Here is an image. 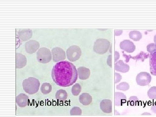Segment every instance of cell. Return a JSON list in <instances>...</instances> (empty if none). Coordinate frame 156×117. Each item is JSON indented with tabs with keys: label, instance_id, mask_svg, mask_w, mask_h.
Returning <instances> with one entry per match:
<instances>
[{
	"label": "cell",
	"instance_id": "cell-20",
	"mask_svg": "<svg viewBox=\"0 0 156 117\" xmlns=\"http://www.w3.org/2000/svg\"><path fill=\"white\" fill-rule=\"evenodd\" d=\"M56 99L60 101H65L67 99L68 94L66 91L60 89L57 91L55 95Z\"/></svg>",
	"mask_w": 156,
	"mask_h": 117
},
{
	"label": "cell",
	"instance_id": "cell-26",
	"mask_svg": "<svg viewBox=\"0 0 156 117\" xmlns=\"http://www.w3.org/2000/svg\"><path fill=\"white\" fill-rule=\"evenodd\" d=\"M82 113L81 109L78 107H74L71 109L70 114L71 115H80Z\"/></svg>",
	"mask_w": 156,
	"mask_h": 117
},
{
	"label": "cell",
	"instance_id": "cell-27",
	"mask_svg": "<svg viewBox=\"0 0 156 117\" xmlns=\"http://www.w3.org/2000/svg\"><path fill=\"white\" fill-rule=\"evenodd\" d=\"M147 51L150 53L155 52L156 51V46L155 43H151L148 44L147 46Z\"/></svg>",
	"mask_w": 156,
	"mask_h": 117
},
{
	"label": "cell",
	"instance_id": "cell-11",
	"mask_svg": "<svg viewBox=\"0 0 156 117\" xmlns=\"http://www.w3.org/2000/svg\"><path fill=\"white\" fill-rule=\"evenodd\" d=\"M18 35L20 40L22 41H26L32 37L33 31L30 29H23L18 31Z\"/></svg>",
	"mask_w": 156,
	"mask_h": 117
},
{
	"label": "cell",
	"instance_id": "cell-31",
	"mask_svg": "<svg viewBox=\"0 0 156 117\" xmlns=\"http://www.w3.org/2000/svg\"><path fill=\"white\" fill-rule=\"evenodd\" d=\"M123 33V31L122 30H115V36H118L121 35Z\"/></svg>",
	"mask_w": 156,
	"mask_h": 117
},
{
	"label": "cell",
	"instance_id": "cell-4",
	"mask_svg": "<svg viewBox=\"0 0 156 117\" xmlns=\"http://www.w3.org/2000/svg\"><path fill=\"white\" fill-rule=\"evenodd\" d=\"M37 58L39 62L44 64L48 63L52 60V52L47 48L42 47L37 52Z\"/></svg>",
	"mask_w": 156,
	"mask_h": 117
},
{
	"label": "cell",
	"instance_id": "cell-6",
	"mask_svg": "<svg viewBox=\"0 0 156 117\" xmlns=\"http://www.w3.org/2000/svg\"><path fill=\"white\" fill-rule=\"evenodd\" d=\"M151 79V76L149 73L145 72H142L137 75L136 81L139 85L144 86L149 84Z\"/></svg>",
	"mask_w": 156,
	"mask_h": 117
},
{
	"label": "cell",
	"instance_id": "cell-8",
	"mask_svg": "<svg viewBox=\"0 0 156 117\" xmlns=\"http://www.w3.org/2000/svg\"><path fill=\"white\" fill-rule=\"evenodd\" d=\"M40 47V43L36 40H32L26 42L25 49L26 52L29 54L35 53Z\"/></svg>",
	"mask_w": 156,
	"mask_h": 117
},
{
	"label": "cell",
	"instance_id": "cell-19",
	"mask_svg": "<svg viewBox=\"0 0 156 117\" xmlns=\"http://www.w3.org/2000/svg\"><path fill=\"white\" fill-rule=\"evenodd\" d=\"M92 99L91 95L87 93H83L79 97V102L83 105H88L91 103Z\"/></svg>",
	"mask_w": 156,
	"mask_h": 117
},
{
	"label": "cell",
	"instance_id": "cell-7",
	"mask_svg": "<svg viewBox=\"0 0 156 117\" xmlns=\"http://www.w3.org/2000/svg\"><path fill=\"white\" fill-rule=\"evenodd\" d=\"M52 58L54 62L63 61L66 58V54L64 50L59 47H55L52 50Z\"/></svg>",
	"mask_w": 156,
	"mask_h": 117
},
{
	"label": "cell",
	"instance_id": "cell-10",
	"mask_svg": "<svg viewBox=\"0 0 156 117\" xmlns=\"http://www.w3.org/2000/svg\"><path fill=\"white\" fill-rule=\"evenodd\" d=\"M100 108L105 113H111L112 112V103L109 99H104L101 102Z\"/></svg>",
	"mask_w": 156,
	"mask_h": 117
},
{
	"label": "cell",
	"instance_id": "cell-28",
	"mask_svg": "<svg viewBox=\"0 0 156 117\" xmlns=\"http://www.w3.org/2000/svg\"><path fill=\"white\" fill-rule=\"evenodd\" d=\"M115 83H118L121 81L122 79V76L119 73L115 72Z\"/></svg>",
	"mask_w": 156,
	"mask_h": 117
},
{
	"label": "cell",
	"instance_id": "cell-21",
	"mask_svg": "<svg viewBox=\"0 0 156 117\" xmlns=\"http://www.w3.org/2000/svg\"><path fill=\"white\" fill-rule=\"evenodd\" d=\"M130 38L135 41H138L141 39L142 35L138 31H131L129 34Z\"/></svg>",
	"mask_w": 156,
	"mask_h": 117
},
{
	"label": "cell",
	"instance_id": "cell-18",
	"mask_svg": "<svg viewBox=\"0 0 156 117\" xmlns=\"http://www.w3.org/2000/svg\"><path fill=\"white\" fill-rule=\"evenodd\" d=\"M127 101L126 95L123 93L116 92L115 93V104L120 106L125 103Z\"/></svg>",
	"mask_w": 156,
	"mask_h": 117
},
{
	"label": "cell",
	"instance_id": "cell-34",
	"mask_svg": "<svg viewBox=\"0 0 156 117\" xmlns=\"http://www.w3.org/2000/svg\"><path fill=\"white\" fill-rule=\"evenodd\" d=\"M142 115H151V114L150 113L146 112L142 114Z\"/></svg>",
	"mask_w": 156,
	"mask_h": 117
},
{
	"label": "cell",
	"instance_id": "cell-9",
	"mask_svg": "<svg viewBox=\"0 0 156 117\" xmlns=\"http://www.w3.org/2000/svg\"><path fill=\"white\" fill-rule=\"evenodd\" d=\"M121 49L128 53H132L136 49V46L134 43L131 40H125L121 42L120 44Z\"/></svg>",
	"mask_w": 156,
	"mask_h": 117
},
{
	"label": "cell",
	"instance_id": "cell-5",
	"mask_svg": "<svg viewBox=\"0 0 156 117\" xmlns=\"http://www.w3.org/2000/svg\"><path fill=\"white\" fill-rule=\"evenodd\" d=\"M66 56L70 62H75L81 57V50L79 46H70L66 50Z\"/></svg>",
	"mask_w": 156,
	"mask_h": 117
},
{
	"label": "cell",
	"instance_id": "cell-3",
	"mask_svg": "<svg viewBox=\"0 0 156 117\" xmlns=\"http://www.w3.org/2000/svg\"><path fill=\"white\" fill-rule=\"evenodd\" d=\"M109 40L105 39H98L95 41L93 46L95 52L99 54H104L107 52L110 46Z\"/></svg>",
	"mask_w": 156,
	"mask_h": 117
},
{
	"label": "cell",
	"instance_id": "cell-12",
	"mask_svg": "<svg viewBox=\"0 0 156 117\" xmlns=\"http://www.w3.org/2000/svg\"><path fill=\"white\" fill-rule=\"evenodd\" d=\"M29 97L24 93H21L16 97V103L20 107L23 108L27 106L29 103Z\"/></svg>",
	"mask_w": 156,
	"mask_h": 117
},
{
	"label": "cell",
	"instance_id": "cell-35",
	"mask_svg": "<svg viewBox=\"0 0 156 117\" xmlns=\"http://www.w3.org/2000/svg\"><path fill=\"white\" fill-rule=\"evenodd\" d=\"M154 42L155 43L156 42V34L154 37Z\"/></svg>",
	"mask_w": 156,
	"mask_h": 117
},
{
	"label": "cell",
	"instance_id": "cell-33",
	"mask_svg": "<svg viewBox=\"0 0 156 117\" xmlns=\"http://www.w3.org/2000/svg\"><path fill=\"white\" fill-rule=\"evenodd\" d=\"M120 57V54L117 51H115V62H117L118 60L119 59Z\"/></svg>",
	"mask_w": 156,
	"mask_h": 117
},
{
	"label": "cell",
	"instance_id": "cell-14",
	"mask_svg": "<svg viewBox=\"0 0 156 117\" xmlns=\"http://www.w3.org/2000/svg\"><path fill=\"white\" fill-rule=\"evenodd\" d=\"M27 60L26 56L20 53H16V68L22 69L26 66Z\"/></svg>",
	"mask_w": 156,
	"mask_h": 117
},
{
	"label": "cell",
	"instance_id": "cell-25",
	"mask_svg": "<svg viewBox=\"0 0 156 117\" xmlns=\"http://www.w3.org/2000/svg\"><path fill=\"white\" fill-rule=\"evenodd\" d=\"M129 88V85L126 82H121L116 86L117 89L123 91L128 90Z\"/></svg>",
	"mask_w": 156,
	"mask_h": 117
},
{
	"label": "cell",
	"instance_id": "cell-1",
	"mask_svg": "<svg viewBox=\"0 0 156 117\" xmlns=\"http://www.w3.org/2000/svg\"><path fill=\"white\" fill-rule=\"evenodd\" d=\"M78 72L75 65L68 61L56 63L52 70L53 81L59 86L67 87L72 85L78 79Z\"/></svg>",
	"mask_w": 156,
	"mask_h": 117
},
{
	"label": "cell",
	"instance_id": "cell-13",
	"mask_svg": "<svg viewBox=\"0 0 156 117\" xmlns=\"http://www.w3.org/2000/svg\"><path fill=\"white\" fill-rule=\"evenodd\" d=\"M78 78L81 80H86L90 76L91 72L89 69L85 67H79L77 69Z\"/></svg>",
	"mask_w": 156,
	"mask_h": 117
},
{
	"label": "cell",
	"instance_id": "cell-32",
	"mask_svg": "<svg viewBox=\"0 0 156 117\" xmlns=\"http://www.w3.org/2000/svg\"><path fill=\"white\" fill-rule=\"evenodd\" d=\"M151 111L154 112V113L156 114V102L155 103L154 105L152 106L151 108Z\"/></svg>",
	"mask_w": 156,
	"mask_h": 117
},
{
	"label": "cell",
	"instance_id": "cell-29",
	"mask_svg": "<svg viewBox=\"0 0 156 117\" xmlns=\"http://www.w3.org/2000/svg\"><path fill=\"white\" fill-rule=\"evenodd\" d=\"M107 64L110 67H112V56L111 55H109L108 56V59L107 60Z\"/></svg>",
	"mask_w": 156,
	"mask_h": 117
},
{
	"label": "cell",
	"instance_id": "cell-15",
	"mask_svg": "<svg viewBox=\"0 0 156 117\" xmlns=\"http://www.w3.org/2000/svg\"><path fill=\"white\" fill-rule=\"evenodd\" d=\"M149 64L151 74L156 76V51L150 54Z\"/></svg>",
	"mask_w": 156,
	"mask_h": 117
},
{
	"label": "cell",
	"instance_id": "cell-16",
	"mask_svg": "<svg viewBox=\"0 0 156 117\" xmlns=\"http://www.w3.org/2000/svg\"><path fill=\"white\" fill-rule=\"evenodd\" d=\"M130 66L127 64H125L123 60H119L115 64V70L116 71L126 73L129 71Z\"/></svg>",
	"mask_w": 156,
	"mask_h": 117
},
{
	"label": "cell",
	"instance_id": "cell-30",
	"mask_svg": "<svg viewBox=\"0 0 156 117\" xmlns=\"http://www.w3.org/2000/svg\"><path fill=\"white\" fill-rule=\"evenodd\" d=\"M129 101L130 102H131L135 103L137 101H138V98L136 96H133L129 98Z\"/></svg>",
	"mask_w": 156,
	"mask_h": 117
},
{
	"label": "cell",
	"instance_id": "cell-17",
	"mask_svg": "<svg viewBox=\"0 0 156 117\" xmlns=\"http://www.w3.org/2000/svg\"><path fill=\"white\" fill-rule=\"evenodd\" d=\"M123 55L126 58V62H128L131 59H132L135 60L136 59V61L141 59L142 61H144L145 59H147L148 57L149 54L143 52H141L139 54H138L135 56H131V55H127L126 54H123Z\"/></svg>",
	"mask_w": 156,
	"mask_h": 117
},
{
	"label": "cell",
	"instance_id": "cell-2",
	"mask_svg": "<svg viewBox=\"0 0 156 117\" xmlns=\"http://www.w3.org/2000/svg\"><path fill=\"white\" fill-rule=\"evenodd\" d=\"M22 86L23 89L28 94H35L39 91L40 82L35 78L29 77L23 81Z\"/></svg>",
	"mask_w": 156,
	"mask_h": 117
},
{
	"label": "cell",
	"instance_id": "cell-23",
	"mask_svg": "<svg viewBox=\"0 0 156 117\" xmlns=\"http://www.w3.org/2000/svg\"><path fill=\"white\" fill-rule=\"evenodd\" d=\"M81 86L78 83L75 84L72 88V95L74 96L79 95L81 92Z\"/></svg>",
	"mask_w": 156,
	"mask_h": 117
},
{
	"label": "cell",
	"instance_id": "cell-36",
	"mask_svg": "<svg viewBox=\"0 0 156 117\" xmlns=\"http://www.w3.org/2000/svg\"><path fill=\"white\" fill-rule=\"evenodd\" d=\"M155 45H156V42L155 43Z\"/></svg>",
	"mask_w": 156,
	"mask_h": 117
},
{
	"label": "cell",
	"instance_id": "cell-24",
	"mask_svg": "<svg viewBox=\"0 0 156 117\" xmlns=\"http://www.w3.org/2000/svg\"><path fill=\"white\" fill-rule=\"evenodd\" d=\"M148 95L151 99H156V87L153 86L151 87L148 92Z\"/></svg>",
	"mask_w": 156,
	"mask_h": 117
},
{
	"label": "cell",
	"instance_id": "cell-22",
	"mask_svg": "<svg viewBox=\"0 0 156 117\" xmlns=\"http://www.w3.org/2000/svg\"><path fill=\"white\" fill-rule=\"evenodd\" d=\"M41 92L44 95H47L52 91V85L50 83L45 82L41 86Z\"/></svg>",
	"mask_w": 156,
	"mask_h": 117
}]
</instances>
